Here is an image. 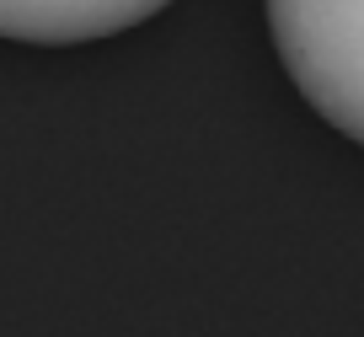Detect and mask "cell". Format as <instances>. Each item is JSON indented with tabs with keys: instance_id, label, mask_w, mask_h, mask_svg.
<instances>
[{
	"instance_id": "1",
	"label": "cell",
	"mask_w": 364,
	"mask_h": 337,
	"mask_svg": "<svg viewBox=\"0 0 364 337\" xmlns=\"http://www.w3.org/2000/svg\"><path fill=\"white\" fill-rule=\"evenodd\" d=\"M279 65L338 134L364 145V0H262Z\"/></svg>"
},
{
	"instance_id": "2",
	"label": "cell",
	"mask_w": 364,
	"mask_h": 337,
	"mask_svg": "<svg viewBox=\"0 0 364 337\" xmlns=\"http://www.w3.org/2000/svg\"><path fill=\"white\" fill-rule=\"evenodd\" d=\"M171 0H0V33L11 43H97L166 11Z\"/></svg>"
}]
</instances>
